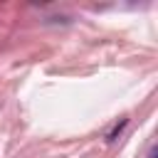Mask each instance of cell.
Segmentation results:
<instances>
[]
</instances>
